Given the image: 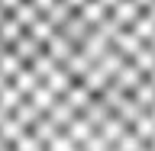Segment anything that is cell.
<instances>
[{"label": "cell", "instance_id": "cell-1", "mask_svg": "<svg viewBox=\"0 0 155 151\" xmlns=\"http://www.w3.org/2000/svg\"><path fill=\"white\" fill-rule=\"evenodd\" d=\"M7 19H10V13H7V10H3V7H0V26H3Z\"/></svg>", "mask_w": 155, "mask_h": 151}]
</instances>
